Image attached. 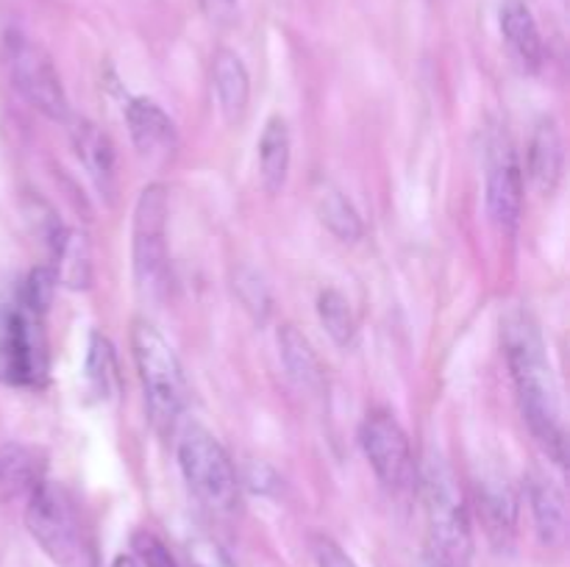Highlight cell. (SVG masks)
<instances>
[{
  "mask_svg": "<svg viewBox=\"0 0 570 567\" xmlns=\"http://www.w3.org/2000/svg\"><path fill=\"white\" fill-rule=\"evenodd\" d=\"M504 354L507 361H510L523 420L529 422L534 439L543 445L546 454L557 465H566V428H562L560 389H557L554 370H551L549 356H546L540 331L527 315H512L507 320Z\"/></svg>",
  "mask_w": 570,
  "mask_h": 567,
  "instance_id": "1",
  "label": "cell"
},
{
  "mask_svg": "<svg viewBox=\"0 0 570 567\" xmlns=\"http://www.w3.org/2000/svg\"><path fill=\"white\" fill-rule=\"evenodd\" d=\"M26 526L39 548L59 567H98V543L76 495L42 478L28 495Z\"/></svg>",
  "mask_w": 570,
  "mask_h": 567,
  "instance_id": "2",
  "label": "cell"
},
{
  "mask_svg": "<svg viewBox=\"0 0 570 567\" xmlns=\"http://www.w3.org/2000/svg\"><path fill=\"white\" fill-rule=\"evenodd\" d=\"M131 354L150 420L159 431H173L189 400L187 376L176 350L148 320H137L131 328Z\"/></svg>",
  "mask_w": 570,
  "mask_h": 567,
  "instance_id": "3",
  "label": "cell"
},
{
  "mask_svg": "<svg viewBox=\"0 0 570 567\" xmlns=\"http://www.w3.org/2000/svg\"><path fill=\"white\" fill-rule=\"evenodd\" d=\"M423 504L429 520V554L445 565L465 567L471 559V515L454 470L443 456L432 454L423 465Z\"/></svg>",
  "mask_w": 570,
  "mask_h": 567,
  "instance_id": "4",
  "label": "cell"
},
{
  "mask_svg": "<svg viewBox=\"0 0 570 567\" xmlns=\"http://www.w3.org/2000/svg\"><path fill=\"white\" fill-rule=\"evenodd\" d=\"M170 200L161 183H148L134 206V281L145 300H161L170 287V245H167Z\"/></svg>",
  "mask_w": 570,
  "mask_h": 567,
  "instance_id": "5",
  "label": "cell"
},
{
  "mask_svg": "<svg viewBox=\"0 0 570 567\" xmlns=\"http://www.w3.org/2000/svg\"><path fill=\"white\" fill-rule=\"evenodd\" d=\"M178 467L189 493L212 511H234L239 500V478L232 456L206 428H187L178 442Z\"/></svg>",
  "mask_w": 570,
  "mask_h": 567,
  "instance_id": "6",
  "label": "cell"
},
{
  "mask_svg": "<svg viewBox=\"0 0 570 567\" xmlns=\"http://www.w3.org/2000/svg\"><path fill=\"white\" fill-rule=\"evenodd\" d=\"M3 61L11 87L28 100L31 109H37L48 120L65 122L70 117L65 83L42 44H37L22 31H9L3 39Z\"/></svg>",
  "mask_w": 570,
  "mask_h": 567,
  "instance_id": "7",
  "label": "cell"
},
{
  "mask_svg": "<svg viewBox=\"0 0 570 567\" xmlns=\"http://www.w3.org/2000/svg\"><path fill=\"white\" fill-rule=\"evenodd\" d=\"M48 378V339L42 317L20 300L0 304V381L11 387H42Z\"/></svg>",
  "mask_w": 570,
  "mask_h": 567,
  "instance_id": "8",
  "label": "cell"
},
{
  "mask_svg": "<svg viewBox=\"0 0 570 567\" xmlns=\"http://www.w3.org/2000/svg\"><path fill=\"white\" fill-rule=\"evenodd\" d=\"M360 445L384 487L393 489V493L410 487L412 476H415L410 437L390 411H371L362 420Z\"/></svg>",
  "mask_w": 570,
  "mask_h": 567,
  "instance_id": "9",
  "label": "cell"
},
{
  "mask_svg": "<svg viewBox=\"0 0 570 567\" xmlns=\"http://www.w3.org/2000/svg\"><path fill=\"white\" fill-rule=\"evenodd\" d=\"M488 211L504 233H512L523 211V170L507 139H495L488 161Z\"/></svg>",
  "mask_w": 570,
  "mask_h": 567,
  "instance_id": "10",
  "label": "cell"
},
{
  "mask_svg": "<svg viewBox=\"0 0 570 567\" xmlns=\"http://www.w3.org/2000/svg\"><path fill=\"white\" fill-rule=\"evenodd\" d=\"M126 126L134 148L148 159H167L176 150V126L156 100L131 98L126 106Z\"/></svg>",
  "mask_w": 570,
  "mask_h": 567,
  "instance_id": "11",
  "label": "cell"
},
{
  "mask_svg": "<svg viewBox=\"0 0 570 567\" xmlns=\"http://www.w3.org/2000/svg\"><path fill=\"white\" fill-rule=\"evenodd\" d=\"M70 137L78 161H81L83 170H87L89 181L95 183V189H98L100 195L111 198L117 176V153L109 133L100 126H95L92 120H78L76 126H72Z\"/></svg>",
  "mask_w": 570,
  "mask_h": 567,
  "instance_id": "12",
  "label": "cell"
},
{
  "mask_svg": "<svg viewBox=\"0 0 570 567\" xmlns=\"http://www.w3.org/2000/svg\"><path fill=\"white\" fill-rule=\"evenodd\" d=\"M501 37L510 44L512 56L527 72L540 70L543 64V37H540L538 20L527 0H501L499 9Z\"/></svg>",
  "mask_w": 570,
  "mask_h": 567,
  "instance_id": "13",
  "label": "cell"
},
{
  "mask_svg": "<svg viewBox=\"0 0 570 567\" xmlns=\"http://www.w3.org/2000/svg\"><path fill=\"white\" fill-rule=\"evenodd\" d=\"M212 92L226 122L243 120L250 98V76L234 50L220 48L212 56Z\"/></svg>",
  "mask_w": 570,
  "mask_h": 567,
  "instance_id": "14",
  "label": "cell"
},
{
  "mask_svg": "<svg viewBox=\"0 0 570 567\" xmlns=\"http://www.w3.org/2000/svg\"><path fill=\"white\" fill-rule=\"evenodd\" d=\"M50 256H53V270L59 287L87 289L92 284V253L89 242L76 228H53L50 237Z\"/></svg>",
  "mask_w": 570,
  "mask_h": 567,
  "instance_id": "15",
  "label": "cell"
},
{
  "mask_svg": "<svg viewBox=\"0 0 570 567\" xmlns=\"http://www.w3.org/2000/svg\"><path fill=\"white\" fill-rule=\"evenodd\" d=\"M562 161H566V150H562V133L554 120H540L529 142V161L527 172L529 181L538 192L551 195L562 178Z\"/></svg>",
  "mask_w": 570,
  "mask_h": 567,
  "instance_id": "16",
  "label": "cell"
},
{
  "mask_svg": "<svg viewBox=\"0 0 570 567\" xmlns=\"http://www.w3.org/2000/svg\"><path fill=\"white\" fill-rule=\"evenodd\" d=\"M529 504H532V517L534 528H538V537L543 545H557L566 543L568 537V506L566 495L557 487L551 478L534 472L529 478Z\"/></svg>",
  "mask_w": 570,
  "mask_h": 567,
  "instance_id": "17",
  "label": "cell"
},
{
  "mask_svg": "<svg viewBox=\"0 0 570 567\" xmlns=\"http://www.w3.org/2000/svg\"><path fill=\"white\" fill-rule=\"evenodd\" d=\"M42 478L45 461L39 450L20 442L0 445V500L31 495Z\"/></svg>",
  "mask_w": 570,
  "mask_h": 567,
  "instance_id": "18",
  "label": "cell"
},
{
  "mask_svg": "<svg viewBox=\"0 0 570 567\" xmlns=\"http://www.w3.org/2000/svg\"><path fill=\"white\" fill-rule=\"evenodd\" d=\"M256 150H259L262 187L271 195L282 192L289 176V159H293V142H289L287 122L282 117H271L265 122Z\"/></svg>",
  "mask_w": 570,
  "mask_h": 567,
  "instance_id": "19",
  "label": "cell"
},
{
  "mask_svg": "<svg viewBox=\"0 0 570 567\" xmlns=\"http://www.w3.org/2000/svg\"><path fill=\"white\" fill-rule=\"evenodd\" d=\"M479 515H482L488 534L495 543L512 537L518 520V498L510 484L501 478H488L479 484Z\"/></svg>",
  "mask_w": 570,
  "mask_h": 567,
  "instance_id": "20",
  "label": "cell"
},
{
  "mask_svg": "<svg viewBox=\"0 0 570 567\" xmlns=\"http://www.w3.org/2000/svg\"><path fill=\"white\" fill-rule=\"evenodd\" d=\"M278 354H282V365L287 376L293 378L298 387L317 389L323 384L321 359L312 350L309 339L298 331L295 326H284L278 331Z\"/></svg>",
  "mask_w": 570,
  "mask_h": 567,
  "instance_id": "21",
  "label": "cell"
},
{
  "mask_svg": "<svg viewBox=\"0 0 570 567\" xmlns=\"http://www.w3.org/2000/svg\"><path fill=\"white\" fill-rule=\"evenodd\" d=\"M83 387L92 400H109L117 387V356L109 337L95 331L87 345V359H83Z\"/></svg>",
  "mask_w": 570,
  "mask_h": 567,
  "instance_id": "22",
  "label": "cell"
},
{
  "mask_svg": "<svg viewBox=\"0 0 570 567\" xmlns=\"http://www.w3.org/2000/svg\"><path fill=\"white\" fill-rule=\"evenodd\" d=\"M317 215H321L323 226L334 233L343 242H356L365 233V226H362L360 211L351 206V200L345 198L340 189L323 187L317 192Z\"/></svg>",
  "mask_w": 570,
  "mask_h": 567,
  "instance_id": "23",
  "label": "cell"
},
{
  "mask_svg": "<svg viewBox=\"0 0 570 567\" xmlns=\"http://www.w3.org/2000/svg\"><path fill=\"white\" fill-rule=\"evenodd\" d=\"M317 317H321L326 334L340 345V348L354 342L356 320L354 311H351L348 298H345L343 292H337V289H323L321 298H317Z\"/></svg>",
  "mask_w": 570,
  "mask_h": 567,
  "instance_id": "24",
  "label": "cell"
},
{
  "mask_svg": "<svg viewBox=\"0 0 570 567\" xmlns=\"http://www.w3.org/2000/svg\"><path fill=\"white\" fill-rule=\"evenodd\" d=\"M234 292H237L239 304H243V309L248 311L254 320L259 322L267 320V315H271L273 309V298L265 278H262L259 272L250 270V267H243V270L234 276Z\"/></svg>",
  "mask_w": 570,
  "mask_h": 567,
  "instance_id": "25",
  "label": "cell"
},
{
  "mask_svg": "<svg viewBox=\"0 0 570 567\" xmlns=\"http://www.w3.org/2000/svg\"><path fill=\"white\" fill-rule=\"evenodd\" d=\"M56 289H59V281H56L50 265L48 267H33V270L28 272V278H26V284H22L17 300H20L26 309H31L33 315L45 317V311H48L50 304H53Z\"/></svg>",
  "mask_w": 570,
  "mask_h": 567,
  "instance_id": "26",
  "label": "cell"
},
{
  "mask_svg": "<svg viewBox=\"0 0 570 567\" xmlns=\"http://www.w3.org/2000/svg\"><path fill=\"white\" fill-rule=\"evenodd\" d=\"M134 545V559L139 561V567H178L173 554L167 550V545L161 543L156 534L150 531H137L131 539Z\"/></svg>",
  "mask_w": 570,
  "mask_h": 567,
  "instance_id": "27",
  "label": "cell"
},
{
  "mask_svg": "<svg viewBox=\"0 0 570 567\" xmlns=\"http://www.w3.org/2000/svg\"><path fill=\"white\" fill-rule=\"evenodd\" d=\"M187 554H189V561H193V567H237L232 556H228L226 550L209 537L189 539Z\"/></svg>",
  "mask_w": 570,
  "mask_h": 567,
  "instance_id": "28",
  "label": "cell"
},
{
  "mask_svg": "<svg viewBox=\"0 0 570 567\" xmlns=\"http://www.w3.org/2000/svg\"><path fill=\"white\" fill-rule=\"evenodd\" d=\"M312 550H315L317 567H356L354 559L334 543L332 537H315L312 539Z\"/></svg>",
  "mask_w": 570,
  "mask_h": 567,
  "instance_id": "29",
  "label": "cell"
},
{
  "mask_svg": "<svg viewBox=\"0 0 570 567\" xmlns=\"http://www.w3.org/2000/svg\"><path fill=\"white\" fill-rule=\"evenodd\" d=\"M204 14L217 26H232L239 14V0H198Z\"/></svg>",
  "mask_w": 570,
  "mask_h": 567,
  "instance_id": "30",
  "label": "cell"
},
{
  "mask_svg": "<svg viewBox=\"0 0 570 567\" xmlns=\"http://www.w3.org/2000/svg\"><path fill=\"white\" fill-rule=\"evenodd\" d=\"M111 567H139V561L134 559L131 554H120V556H115Z\"/></svg>",
  "mask_w": 570,
  "mask_h": 567,
  "instance_id": "31",
  "label": "cell"
},
{
  "mask_svg": "<svg viewBox=\"0 0 570 567\" xmlns=\"http://www.w3.org/2000/svg\"><path fill=\"white\" fill-rule=\"evenodd\" d=\"M417 567H451V565H445V561L440 559V556L429 554V550H426V556H423V559H421V565H417Z\"/></svg>",
  "mask_w": 570,
  "mask_h": 567,
  "instance_id": "32",
  "label": "cell"
}]
</instances>
